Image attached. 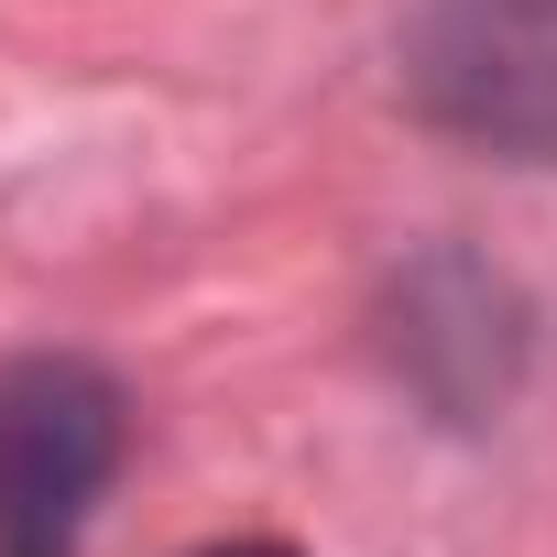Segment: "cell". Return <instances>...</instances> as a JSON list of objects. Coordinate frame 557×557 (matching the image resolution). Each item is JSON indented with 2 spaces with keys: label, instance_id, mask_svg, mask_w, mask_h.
Here are the masks:
<instances>
[{
  "label": "cell",
  "instance_id": "cell-2",
  "mask_svg": "<svg viewBox=\"0 0 557 557\" xmlns=\"http://www.w3.org/2000/svg\"><path fill=\"white\" fill-rule=\"evenodd\" d=\"M121 470V383L88 361L0 372V557H77L88 503Z\"/></svg>",
  "mask_w": 557,
  "mask_h": 557
},
{
  "label": "cell",
  "instance_id": "cell-3",
  "mask_svg": "<svg viewBox=\"0 0 557 557\" xmlns=\"http://www.w3.org/2000/svg\"><path fill=\"white\" fill-rule=\"evenodd\" d=\"M197 557H296V546H273V535H230V546H197Z\"/></svg>",
  "mask_w": 557,
  "mask_h": 557
},
{
  "label": "cell",
  "instance_id": "cell-1",
  "mask_svg": "<svg viewBox=\"0 0 557 557\" xmlns=\"http://www.w3.org/2000/svg\"><path fill=\"white\" fill-rule=\"evenodd\" d=\"M416 110L503 164H557V0H426L405 34Z\"/></svg>",
  "mask_w": 557,
  "mask_h": 557
}]
</instances>
